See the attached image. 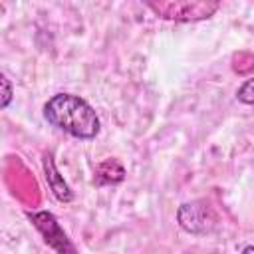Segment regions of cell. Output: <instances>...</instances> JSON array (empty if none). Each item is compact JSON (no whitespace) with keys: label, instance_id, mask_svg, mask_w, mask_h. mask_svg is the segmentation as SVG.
<instances>
[{"label":"cell","instance_id":"5b68a950","mask_svg":"<svg viewBox=\"0 0 254 254\" xmlns=\"http://www.w3.org/2000/svg\"><path fill=\"white\" fill-rule=\"evenodd\" d=\"M44 173H46L48 187L52 189L56 198L62 200V202H69L73 198V192L67 187V183L64 181V177H60V171L56 169V163H54L52 155H44Z\"/></svg>","mask_w":254,"mask_h":254},{"label":"cell","instance_id":"ba28073f","mask_svg":"<svg viewBox=\"0 0 254 254\" xmlns=\"http://www.w3.org/2000/svg\"><path fill=\"white\" fill-rule=\"evenodd\" d=\"M0 83H2V101H0V107L6 109L12 101V95H14V89H12V81L2 73L0 75Z\"/></svg>","mask_w":254,"mask_h":254},{"label":"cell","instance_id":"9c48e42d","mask_svg":"<svg viewBox=\"0 0 254 254\" xmlns=\"http://www.w3.org/2000/svg\"><path fill=\"white\" fill-rule=\"evenodd\" d=\"M242 254H254V246L250 244V246H244L242 248Z\"/></svg>","mask_w":254,"mask_h":254},{"label":"cell","instance_id":"7a4b0ae2","mask_svg":"<svg viewBox=\"0 0 254 254\" xmlns=\"http://www.w3.org/2000/svg\"><path fill=\"white\" fill-rule=\"evenodd\" d=\"M147 6L163 20L175 22H196L210 18L220 4L218 2H204V0H175V2H147Z\"/></svg>","mask_w":254,"mask_h":254},{"label":"cell","instance_id":"6da1fadb","mask_svg":"<svg viewBox=\"0 0 254 254\" xmlns=\"http://www.w3.org/2000/svg\"><path fill=\"white\" fill-rule=\"evenodd\" d=\"M44 117L50 125L75 139H93L101 129L95 109L73 93L52 95L44 103Z\"/></svg>","mask_w":254,"mask_h":254},{"label":"cell","instance_id":"8992f818","mask_svg":"<svg viewBox=\"0 0 254 254\" xmlns=\"http://www.w3.org/2000/svg\"><path fill=\"white\" fill-rule=\"evenodd\" d=\"M117 167H121V163L115 161V159L103 161V163L97 167L95 183H97V185H103V183H119V181H123L125 171H117V173H113V169H117Z\"/></svg>","mask_w":254,"mask_h":254},{"label":"cell","instance_id":"277c9868","mask_svg":"<svg viewBox=\"0 0 254 254\" xmlns=\"http://www.w3.org/2000/svg\"><path fill=\"white\" fill-rule=\"evenodd\" d=\"M177 222L185 232L200 236V234H208L214 230L216 218L206 202L190 200V202H183L177 208Z\"/></svg>","mask_w":254,"mask_h":254},{"label":"cell","instance_id":"3957f363","mask_svg":"<svg viewBox=\"0 0 254 254\" xmlns=\"http://www.w3.org/2000/svg\"><path fill=\"white\" fill-rule=\"evenodd\" d=\"M26 216L30 218V222L34 224V228L42 234L44 242L56 250V254H77L73 242L69 240V236L65 234V230L62 228V224L58 222V218L50 212V210H36V212H26Z\"/></svg>","mask_w":254,"mask_h":254},{"label":"cell","instance_id":"52a82bcc","mask_svg":"<svg viewBox=\"0 0 254 254\" xmlns=\"http://www.w3.org/2000/svg\"><path fill=\"white\" fill-rule=\"evenodd\" d=\"M236 97H238V101H242V103H246V105H254V77L246 79V81L238 87Z\"/></svg>","mask_w":254,"mask_h":254}]
</instances>
